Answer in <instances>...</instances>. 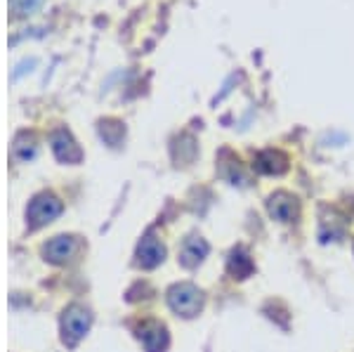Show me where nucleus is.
Wrapping results in <instances>:
<instances>
[{
  "label": "nucleus",
  "instance_id": "f257e3e1",
  "mask_svg": "<svg viewBox=\"0 0 354 352\" xmlns=\"http://www.w3.org/2000/svg\"><path fill=\"white\" fill-rule=\"evenodd\" d=\"M168 300H170V308L175 312H180L182 317L198 315V310H201V305H203L201 291H198L196 286H192V284H180V286H175L173 291H170Z\"/></svg>",
  "mask_w": 354,
  "mask_h": 352
},
{
  "label": "nucleus",
  "instance_id": "f03ea898",
  "mask_svg": "<svg viewBox=\"0 0 354 352\" xmlns=\"http://www.w3.org/2000/svg\"><path fill=\"white\" fill-rule=\"evenodd\" d=\"M270 213H272V218L281 220V223H288L295 215V198L279 192V194H274L270 198Z\"/></svg>",
  "mask_w": 354,
  "mask_h": 352
},
{
  "label": "nucleus",
  "instance_id": "7ed1b4c3",
  "mask_svg": "<svg viewBox=\"0 0 354 352\" xmlns=\"http://www.w3.org/2000/svg\"><path fill=\"white\" fill-rule=\"evenodd\" d=\"M205 253H208V243L203 239L192 237V239H187L185 248H182V263H185L187 268H194V265H198L205 258Z\"/></svg>",
  "mask_w": 354,
  "mask_h": 352
},
{
  "label": "nucleus",
  "instance_id": "20e7f679",
  "mask_svg": "<svg viewBox=\"0 0 354 352\" xmlns=\"http://www.w3.org/2000/svg\"><path fill=\"white\" fill-rule=\"evenodd\" d=\"M53 142H55V151L59 158H66V161H78V158H81V149L73 145V140L68 138L66 133H57Z\"/></svg>",
  "mask_w": 354,
  "mask_h": 352
},
{
  "label": "nucleus",
  "instance_id": "39448f33",
  "mask_svg": "<svg viewBox=\"0 0 354 352\" xmlns=\"http://www.w3.org/2000/svg\"><path fill=\"white\" fill-rule=\"evenodd\" d=\"M140 260L147 265V268H153V265L163 260V246L161 243H156L153 239H147L140 246Z\"/></svg>",
  "mask_w": 354,
  "mask_h": 352
},
{
  "label": "nucleus",
  "instance_id": "423d86ee",
  "mask_svg": "<svg viewBox=\"0 0 354 352\" xmlns=\"http://www.w3.org/2000/svg\"><path fill=\"white\" fill-rule=\"evenodd\" d=\"M85 328H88V315L85 312H71L64 319V331L71 336V340H76L78 336H83Z\"/></svg>",
  "mask_w": 354,
  "mask_h": 352
},
{
  "label": "nucleus",
  "instance_id": "0eeeda50",
  "mask_svg": "<svg viewBox=\"0 0 354 352\" xmlns=\"http://www.w3.org/2000/svg\"><path fill=\"white\" fill-rule=\"evenodd\" d=\"M230 270L232 275H236L239 279H243V277H248L250 272H253V263H250L248 255H243L241 251H234L232 253V260H230Z\"/></svg>",
  "mask_w": 354,
  "mask_h": 352
},
{
  "label": "nucleus",
  "instance_id": "6e6552de",
  "mask_svg": "<svg viewBox=\"0 0 354 352\" xmlns=\"http://www.w3.org/2000/svg\"><path fill=\"white\" fill-rule=\"evenodd\" d=\"M33 208H41V215H38V223H43V220H50V218H55L57 213H59V203L55 201V198H50V196H43V198H38L36 203H33Z\"/></svg>",
  "mask_w": 354,
  "mask_h": 352
},
{
  "label": "nucleus",
  "instance_id": "1a4fd4ad",
  "mask_svg": "<svg viewBox=\"0 0 354 352\" xmlns=\"http://www.w3.org/2000/svg\"><path fill=\"white\" fill-rule=\"evenodd\" d=\"M48 251H50V255H53V260H64V258L71 255L73 243H71V239H66V237H59L55 243H50Z\"/></svg>",
  "mask_w": 354,
  "mask_h": 352
},
{
  "label": "nucleus",
  "instance_id": "9d476101",
  "mask_svg": "<svg viewBox=\"0 0 354 352\" xmlns=\"http://www.w3.org/2000/svg\"><path fill=\"white\" fill-rule=\"evenodd\" d=\"M38 5V0H21L19 5H17V12L19 15H26V12H31L33 8Z\"/></svg>",
  "mask_w": 354,
  "mask_h": 352
}]
</instances>
